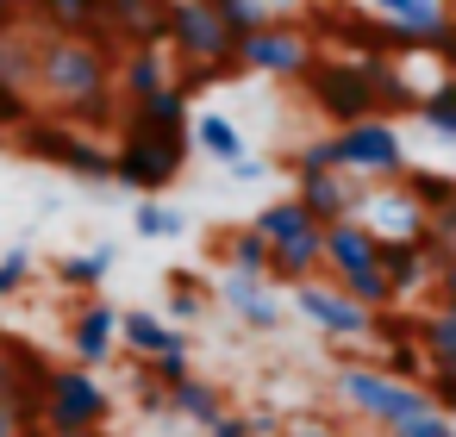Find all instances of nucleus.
Masks as SVG:
<instances>
[{
	"mask_svg": "<svg viewBox=\"0 0 456 437\" xmlns=\"http://www.w3.org/2000/svg\"><path fill=\"white\" fill-rule=\"evenodd\" d=\"M32 82H38V94H51L63 107L57 119L76 125V132H101L113 119V63L94 38L51 32L32 51Z\"/></svg>",
	"mask_w": 456,
	"mask_h": 437,
	"instance_id": "1",
	"label": "nucleus"
},
{
	"mask_svg": "<svg viewBox=\"0 0 456 437\" xmlns=\"http://www.w3.org/2000/svg\"><path fill=\"white\" fill-rule=\"evenodd\" d=\"M107 418H113V393L101 387V375L76 368V362H51L45 400H38V431L69 437V431H101Z\"/></svg>",
	"mask_w": 456,
	"mask_h": 437,
	"instance_id": "2",
	"label": "nucleus"
},
{
	"mask_svg": "<svg viewBox=\"0 0 456 437\" xmlns=\"http://www.w3.org/2000/svg\"><path fill=\"white\" fill-rule=\"evenodd\" d=\"M331 387H338V400H344L356 418H369V425H381V431H394V425H406V418L431 412L425 387H412V381H394V375H381L375 362H344Z\"/></svg>",
	"mask_w": 456,
	"mask_h": 437,
	"instance_id": "3",
	"label": "nucleus"
},
{
	"mask_svg": "<svg viewBox=\"0 0 456 437\" xmlns=\"http://www.w3.org/2000/svg\"><path fill=\"white\" fill-rule=\"evenodd\" d=\"M20 150L63 169V175H76V182H113V144H101L94 132H76L63 119H26Z\"/></svg>",
	"mask_w": 456,
	"mask_h": 437,
	"instance_id": "4",
	"label": "nucleus"
},
{
	"mask_svg": "<svg viewBox=\"0 0 456 437\" xmlns=\"http://www.w3.org/2000/svg\"><path fill=\"white\" fill-rule=\"evenodd\" d=\"M188 132H138V125H119V144H113V182L138 188V194H163L182 163H188Z\"/></svg>",
	"mask_w": 456,
	"mask_h": 437,
	"instance_id": "5",
	"label": "nucleus"
},
{
	"mask_svg": "<svg viewBox=\"0 0 456 437\" xmlns=\"http://www.w3.org/2000/svg\"><path fill=\"white\" fill-rule=\"evenodd\" d=\"M306 76V94H313V107L344 132V125H356V119H381V107H375V82H369V69L350 57V63H306L300 69Z\"/></svg>",
	"mask_w": 456,
	"mask_h": 437,
	"instance_id": "6",
	"label": "nucleus"
},
{
	"mask_svg": "<svg viewBox=\"0 0 456 437\" xmlns=\"http://www.w3.org/2000/svg\"><path fill=\"white\" fill-rule=\"evenodd\" d=\"M338 150V175H362V182H387L406 169V144L394 132V119H356L344 132H331Z\"/></svg>",
	"mask_w": 456,
	"mask_h": 437,
	"instance_id": "7",
	"label": "nucleus"
},
{
	"mask_svg": "<svg viewBox=\"0 0 456 437\" xmlns=\"http://www.w3.org/2000/svg\"><path fill=\"white\" fill-rule=\"evenodd\" d=\"M163 38L188 63H232L238 57V38L219 26V13L207 0H163Z\"/></svg>",
	"mask_w": 456,
	"mask_h": 437,
	"instance_id": "8",
	"label": "nucleus"
},
{
	"mask_svg": "<svg viewBox=\"0 0 456 437\" xmlns=\"http://www.w3.org/2000/svg\"><path fill=\"white\" fill-rule=\"evenodd\" d=\"M313 63V45L306 32L294 26H263L250 38H238V69H256V76H300Z\"/></svg>",
	"mask_w": 456,
	"mask_h": 437,
	"instance_id": "9",
	"label": "nucleus"
},
{
	"mask_svg": "<svg viewBox=\"0 0 456 437\" xmlns=\"http://www.w3.org/2000/svg\"><path fill=\"white\" fill-rule=\"evenodd\" d=\"M288 294H294L300 319H313L325 337H338V344H350V337H369V319H375V312H362L356 300H344L331 281H300V287H288Z\"/></svg>",
	"mask_w": 456,
	"mask_h": 437,
	"instance_id": "10",
	"label": "nucleus"
},
{
	"mask_svg": "<svg viewBox=\"0 0 456 437\" xmlns=\"http://www.w3.org/2000/svg\"><path fill=\"white\" fill-rule=\"evenodd\" d=\"M113 350H119V306L88 294L76 306V319H69V362L76 368H101V362H113Z\"/></svg>",
	"mask_w": 456,
	"mask_h": 437,
	"instance_id": "11",
	"label": "nucleus"
},
{
	"mask_svg": "<svg viewBox=\"0 0 456 437\" xmlns=\"http://www.w3.org/2000/svg\"><path fill=\"white\" fill-rule=\"evenodd\" d=\"M294 200L313 225H338L362 213V194L350 188V175H294Z\"/></svg>",
	"mask_w": 456,
	"mask_h": 437,
	"instance_id": "12",
	"label": "nucleus"
},
{
	"mask_svg": "<svg viewBox=\"0 0 456 437\" xmlns=\"http://www.w3.org/2000/svg\"><path fill=\"white\" fill-rule=\"evenodd\" d=\"M375 231L362 225V219H338V225H325V244H319V275H356V269H375Z\"/></svg>",
	"mask_w": 456,
	"mask_h": 437,
	"instance_id": "13",
	"label": "nucleus"
},
{
	"mask_svg": "<svg viewBox=\"0 0 456 437\" xmlns=\"http://www.w3.org/2000/svg\"><path fill=\"white\" fill-rule=\"evenodd\" d=\"M375 269L387 275L394 300H406V294H419V287L437 281V263L419 250V238H381V244H375Z\"/></svg>",
	"mask_w": 456,
	"mask_h": 437,
	"instance_id": "14",
	"label": "nucleus"
},
{
	"mask_svg": "<svg viewBox=\"0 0 456 437\" xmlns=\"http://www.w3.org/2000/svg\"><path fill=\"white\" fill-rule=\"evenodd\" d=\"M119 350H126L132 362H157V356H175V350H188V331L138 306V312H119Z\"/></svg>",
	"mask_w": 456,
	"mask_h": 437,
	"instance_id": "15",
	"label": "nucleus"
},
{
	"mask_svg": "<svg viewBox=\"0 0 456 437\" xmlns=\"http://www.w3.org/2000/svg\"><path fill=\"white\" fill-rule=\"evenodd\" d=\"M319 244H325V225H300L294 238L269 244V269H263V281H281V287L319 281Z\"/></svg>",
	"mask_w": 456,
	"mask_h": 437,
	"instance_id": "16",
	"label": "nucleus"
},
{
	"mask_svg": "<svg viewBox=\"0 0 456 437\" xmlns=\"http://www.w3.org/2000/svg\"><path fill=\"white\" fill-rule=\"evenodd\" d=\"M219 300H225L250 331H275V325H281V306H275V294H269V281H263V275H225Z\"/></svg>",
	"mask_w": 456,
	"mask_h": 437,
	"instance_id": "17",
	"label": "nucleus"
},
{
	"mask_svg": "<svg viewBox=\"0 0 456 437\" xmlns=\"http://www.w3.org/2000/svg\"><path fill=\"white\" fill-rule=\"evenodd\" d=\"M375 7H381V26H394L406 45H431L450 26L444 0H375Z\"/></svg>",
	"mask_w": 456,
	"mask_h": 437,
	"instance_id": "18",
	"label": "nucleus"
},
{
	"mask_svg": "<svg viewBox=\"0 0 456 437\" xmlns=\"http://www.w3.org/2000/svg\"><path fill=\"white\" fill-rule=\"evenodd\" d=\"M163 412H175V418H188V425H213L219 412H225V393L213 387V381H200V375H182L175 387H163Z\"/></svg>",
	"mask_w": 456,
	"mask_h": 437,
	"instance_id": "19",
	"label": "nucleus"
},
{
	"mask_svg": "<svg viewBox=\"0 0 456 437\" xmlns=\"http://www.w3.org/2000/svg\"><path fill=\"white\" fill-rule=\"evenodd\" d=\"M126 125H138V132H188V94L169 82V88L132 101L126 107Z\"/></svg>",
	"mask_w": 456,
	"mask_h": 437,
	"instance_id": "20",
	"label": "nucleus"
},
{
	"mask_svg": "<svg viewBox=\"0 0 456 437\" xmlns=\"http://www.w3.org/2000/svg\"><path fill=\"white\" fill-rule=\"evenodd\" d=\"M113 263H119V250H88V256H57V263H51V281L88 300V294H101V287H107V275H113Z\"/></svg>",
	"mask_w": 456,
	"mask_h": 437,
	"instance_id": "21",
	"label": "nucleus"
},
{
	"mask_svg": "<svg viewBox=\"0 0 456 437\" xmlns=\"http://www.w3.org/2000/svg\"><path fill=\"white\" fill-rule=\"evenodd\" d=\"M113 88H119L126 101H144V94L169 88V63H163V51H126V63L113 69Z\"/></svg>",
	"mask_w": 456,
	"mask_h": 437,
	"instance_id": "22",
	"label": "nucleus"
},
{
	"mask_svg": "<svg viewBox=\"0 0 456 437\" xmlns=\"http://www.w3.org/2000/svg\"><path fill=\"white\" fill-rule=\"evenodd\" d=\"M20 7H32L51 32H76V38L101 26V0H20Z\"/></svg>",
	"mask_w": 456,
	"mask_h": 437,
	"instance_id": "23",
	"label": "nucleus"
},
{
	"mask_svg": "<svg viewBox=\"0 0 456 437\" xmlns=\"http://www.w3.org/2000/svg\"><path fill=\"white\" fill-rule=\"evenodd\" d=\"M188 144L207 150V157H219V163H238V157H244V138H238V125H232L225 113H200V119H188Z\"/></svg>",
	"mask_w": 456,
	"mask_h": 437,
	"instance_id": "24",
	"label": "nucleus"
},
{
	"mask_svg": "<svg viewBox=\"0 0 456 437\" xmlns=\"http://www.w3.org/2000/svg\"><path fill=\"white\" fill-rule=\"evenodd\" d=\"M219 256L232 263V275H263V269H269V244L256 238V225H232V231H219Z\"/></svg>",
	"mask_w": 456,
	"mask_h": 437,
	"instance_id": "25",
	"label": "nucleus"
},
{
	"mask_svg": "<svg viewBox=\"0 0 456 437\" xmlns=\"http://www.w3.org/2000/svg\"><path fill=\"white\" fill-rule=\"evenodd\" d=\"M331 287H338V294H344V300H356V306H362V312H387V306H400V300H394V287H387V275H381V269H356V275H338V281H331Z\"/></svg>",
	"mask_w": 456,
	"mask_h": 437,
	"instance_id": "26",
	"label": "nucleus"
},
{
	"mask_svg": "<svg viewBox=\"0 0 456 437\" xmlns=\"http://www.w3.org/2000/svg\"><path fill=\"white\" fill-rule=\"evenodd\" d=\"M207 7L219 13V26H225L232 38H250V32L269 26V7H263V0H207Z\"/></svg>",
	"mask_w": 456,
	"mask_h": 437,
	"instance_id": "27",
	"label": "nucleus"
},
{
	"mask_svg": "<svg viewBox=\"0 0 456 437\" xmlns=\"http://www.w3.org/2000/svg\"><path fill=\"white\" fill-rule=\"evenodd\" d=\"M207 312V294H200V275H188V269H175L169 275V325H188V319H200Z\"/></svg>",
	"mask_w": 456,
	"mask_h": 437,
	"instance_id": "28",
	"label": "nucleus"
},
{
	"mask_svg": "<svg viewBox=\"0 0 456 437\" xmlns=\"http://www.w3.org/2000/svg\"><path fill=\"white\" fill-rule=\"evenodd\" d=\"M419 119H425L431 132H444V138H456V82H444V88H431V94H419Z\"/></svg>",
	"mask_w": 456,
	"mask_h": 437,
	"instance_id": "29",
	"label": "nucleus"
},
{
	"mask_svg": "<svg viewBox=\"0 0 456 437\" xmlns=\"http://www.w3.org/2000/svg\"><path fill=\"white\" fill-rule=\"evenodd\" d=\"M132 225H138V238H182V213L175 206H163V200H144L138 213H132Z\"/></svg>",
	"mask_w": 456,
	"mask_h": 437,
	"instance_id": "30",
	"label": "nucleus"
},
{
	"mask_svg": "<svg viewBox=\"0 0 456 437\" xmlns=\"http://www.w3.org/2000/svg\"><path fill=\"white\" fill-rule=\"evenodd\" d=\"M294 175H338V150H331V138L300 144V150H294Z\"/></svg>",
	"mask_w": 456,
	"mask_h": 437,
	"instance_id": "31",
	"label": "nucleus"
},
{
	"mask_svg": "<svg viewBox=\"0 0 456 437\" xmlns=\"http://www.w3.org/2000/svg\"><path fill=\"white\" fill-rule=\"evenodd\" d=\"M381 375H394V381H425V356L412 350V344H387V362H381Z\"/></svg>",
	"mask_w": 456,
	"mask_h": 437,
	"instance_id": "32",
	"label": "nucleus"
},
{
	"mask_svg": "<svg viewBox=\"0 0 456 437\" xmlns=\"http://www.w3.org/2000/svg\"><path fill=\"white\" fill-rule=\"evenodd\" d=\"M26 281H32V250H7L0 256V300L26 294Z\"/></svg>",
	"mask_w": 456,
	"mask_h": 437,
	"instance_id": "33",
	"label": "nucleus"
},
{
	"mask_svg": "<svg viewBox=\"0 0 456 437\" xmlns=\"http://www.w3.org/2000/svg\"><path fill=\"white\" fill-rule=\"evenodd\" d=\"M387 437H456V425L431 406V412H419V418H406V425H394Z\"/></svg>",
	"mask_w": 456,
	"mask_h": 437,
	"instance_id": "34",
	"label": "nucleus"
},
{
	"mask_svg": "<svg viewBox=\"0 0 456 437\" xmlns=\"http://www.w3.org/2000/svg\"><path fill=\"white\" fill-rule=\"evenodd\" d=\"M207 437H250V425H244V412H232V406H225V412L207 425Z\"/></svg>",
	"mask_w": 456,
	"mask_h": 437,
	"instance_id": "35",
	"label": "nucleus"
},
{
	"mask_svg": "<svg viewBox=\"0 0 456 437\" xmlns=\"http://www.w3.org/2000/svg\"><path fill=\"white\" fill-rule=\"evenodd\" d=\"M20 400V368H13V356L0 350V406H13Z\"/></svg>",
	"mask_w": 456,
	"mask_h": 437,
	"instance_id": "36",
	"label": "nucleus"
},
{
	"mask_svg": "<svg viewBox=\"0 0 456 437\" xmlns=\"http://www.w3.org/2000/svg\"><path fill=\"white\" fill-rule=\"evenodd\" d=\"M431 287H437V306H444V300H456V256H450V263H437V281H431Z\"/></svg>",
	"mask_w": 456,
	"mask_h": 437,
	"instance_id": "37",
	"label": "nucleus"
},
{
	"mask_svg": "<svg viewBox=\"0 0 456 437\" xmlns=\"http://www.w3.org/2000/svg\"><path fill=\"white\" fill-rule=\"evenodd\" d=\"M138 7H163V0H101V20H113V13H138Z\"/></svg>",
	"mask_w": 456,
	"mask_h": 437,
	"instance_id": "38",
	"label": "nucleus"
},
{
	"mask_svg": "<svg viewBox=\"0 0 456 437\" xmlns=\"http://www.w3.org/2000/svg\"><path fill=\"white\" fill-rule=\"evenodd\" d=\"M26 431H38V425H20L13 406H0V437H26Z\"/></svg>",
	"mask_w": 456,
	"mask_h": 437,
	"instance_id": "39",
	"label": "nucleus"
},
{
	"mask_svg": "<svg viewBox=\"0 0 456 437\" xmlns=\"http://www.w3.org/2000/svg\"><path fill=\"white\" fill-rule=\"evenodd\" d=\"M281 437H338V431H331V425H313V418H300V425H288Z\"/></svg>",
	"mask_w": 456,
	"mask_h": 437,
	"instance_id": "40",
	"label": "nucleus"
},
{
	"mask_svg": "<svg viewBox=\"0 0 456 437\" xmlns=\"http://www.w3.org/2000/svg\"><path fill=\"white\" fill-rule=\"evenodd\" d=\"M232 175H238V182H256V175H263V163H250V157H238V163H232Z\"/></svg>",
	"mask_w": 456,
	"mask_h": 437,
	"instance_id": "41",
	"label": "nucleus"
},
{
	"mask_svg": "<svg viewBox=\"0 0 456 437\" xmlns=\"http://www.w3.org/2000/svg\"><path fill=\"white\" fill-rule=\"evenodd\" d=\"M13 20H20V0H0V32H13Z\"/></svg>",
	"mask_w": 456,
	"mask_h": 437,
	"instance_id": "42",
	"label": "nucleus"
},
{
	"mask_svg": "<svg viewBox=\"0 0 456 437\" xmlns=\"http://www.w3.org/2000/svg\"><path fill=\"white\" fill-rule=\"evenodd\" d=\"M45 437H51V431H45ZM69 437H113V431H107V425H101V431H69Z\"/></svg>",
	"mask_w": 456,
	"mask_h": 437,
	"instance_id": "43",
	"label": "nucleus"
},
{
	"mask_svg": "<svg viewBox=\"0 0 456 437\" xmlns=\"http://www.w3.org/2000/svg\"><path fill=\"white\" fill-rule=\"evenodd\" d=\"M437 312H444V319H450V325H456V300H444V306H437Z\"/></svg>",
	"mask_w": 456,
	"mask_h": 437,
	"instance_id": "44",
	"label": "nucleus"
},
{
	"mask_svg": "<svg viewBox=\"0 0 456 437\" xmlns=\"http://www.w3.org/2000/svg\"><path fill=\"white\" fill-rule=\"evenodd\" d=\"M450 26H456V13H450Z\"/></svg>",
	"mask_w": 456,
	"mask_h": 437,
	"instance_id": "45",
	"label": "nucleus"
},
{
	"mask_svg": "<svg viewBox=\"0 0 456 437\" xmlns=\"http://www.w3.org/2000/svg\"><path fill=\"white\" fill-rule=\"evenodd\" d=\"M0 337H7V331H0Z\"/></svg>",
	"mask_w": 456,
	"mask_h": 437,
	"instance_id": "46",
	"label": "nucleus"
}]
</instances>
